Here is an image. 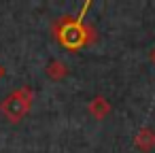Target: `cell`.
<instances>
[{
  "instance_id": "cell-2",
  "label": "cell",
  "mask_w": 155,
  "mask_h": 153,
  "mask_svg": "<svg viewBox=\"0 0 155 153\" xmlns=\"http://www.w3.org/2000/svg\"><path fill=\"white\" fill-rule=\"evenodd\" d=\"M2 72H5V70H2V66H0V77H2Z\"/></svg>"
},
{
  "instance_id": "cell-1",
  "label": "cell",
  "mask_w": 155,
  "mask_h": 153,
  "mask_svg": "<svg viewBox=\"0 0 155 153\" xmlns=\"http://www.w3.org/2000/svg\"><path fill=\"white\" fill-rule=\"evenodd\" d=\"M30 91L28 89H17L13 91L11 96H7L2 100V104H0V111H2L11 121H19L26 113H28V106H30Z\"/></svg>"
}]
</instances>
